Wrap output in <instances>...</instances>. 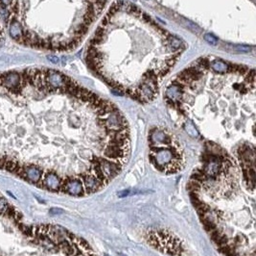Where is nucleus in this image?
Instances as JSON below:
<instances>
[{
  "label": "nucleus",
  "mask_w": 256,
  "mask_h": 256,
  "mask_svg": "<svg viewBox=\"0 0 256 256\" xmlns=\"http://www.w3.org/2000/svg\"><path fill=\"white\" fill-rule=\"evenodd\" d=\"M204 39H205V41H207L211 44H216V43H217V40H216V38H214L211 35H205Z\"/></svg>",
  "instance_id": "nucleus-8"
},
{
  "label": "nucleus",
  "mask_w": 256,
  "mask_h": 256,
  "mask_svg": "<svg viewBox=\"0 0 256 256\" xmlns=\"http://www.w3.org/2000/svg\"><path fill=\"white\" fill-rule=\"evenodd\" d=\"M23 171L25 173V177H26L25 179H29L33 183H37L41 179L42 171L35 165L23 166Z\"/></svg>",
  "instance_id": "nucleus-6"
},
{
  "label": "nucleus",
  "mask_w": 256,
  "mask_h": 256,
  "mask_svg": "<svg viewBox=\"0 0 256 256\" xmlns=\"http://www.w3.org/2000/svg\"><path fill=\"white\" fill-rule=\"evenodd\" d=\"M185 50L176 36L128 0L114 2L85 50L88 67L105 83L141 103L153 101Z\"/></svg>",
  "instance_id": "nucleus-1"
},
{
  "label": "nucleus",
  "mask_w": 256,
  "mask_h": 256,
  "mask_svg": "<svg viewBox=\"0 0 256 256\" xmlns=\"http://www.w3.org/2000/svg\"><path fill=\"white\" fill-rule=\"evenodd\" d=\"M106 256H107V255H106Z\"/></svg>",
  "instance_id": "nucleus-14"
},
{
  "label": "nucleus",
  "mask_w": 256,
  "mask_h": 256,
  "mask_svg": "<svg viewBox=\"0 0 256 256\" xmlns=\"http://www.w3.org/2000/svg\"><path fill=\"white\" fill-rule=\"evenodd\" d=\"M3 37H4V32H3V28H2V25L0 23V42L3 40Z\"/></svg>",
  "instance_id": "nucleus-11"
},
{
  "label": "nucleus",
  "mask_w": 256,
  "mask_h": 256,
  "mask_svg": "<svg viewBox=\"0 0 256 256\" xmlns=\"http://www.w3.org/2000/svg\"><path fill=\"white\" fill-rule=\"evenodd\" d=\"M63 210H62L60 208H52L50 210L51 215H60V214H63Z\"/></svg>",
  "instance_id": "nucleus-9"
},
{
  "label": "nucleus",
  "mask_w": 256,
  "mask_h": 256,
  "mask_svg": "<svg viewBox=\"0 0 256 256\" xmlns=\"http://www.w3.org/2000/svg\"><path fill=\"white\" fill-rule=\"evenodd\" d=\"M9 206H10V204L7 202V200L0 196V213L1 214L7 213Z\"/></svg>",
  "instance_id": "nucleus-7"
},
{
  "label": "nucleus",
  "mask_w": 256,
  "mask_h": 256,
  "mask_svg": "<svg viewBox=\"0 0 256 256\" xmlns=\"http://www.w3.org/2000/svg\"><path fill=\"white\" fill-rule=\"evenodd\" d=\"M27 81L25 76L18 72L11 71L0 75V86L8 89L11 92H21L26 87Z\"/></svg>",
  "instance_id": "nucleus-3"
},
{
  "label": "nucleus",
  "mask_w": 256,
  "mask_h": 256,
  "mask_svg": "<svg viewBox=\"0 0 256 256\" xmlns=\"http://www.w3.org/2000/svg\"><path fill=\"white\" fill-rule=\"evenodd\" d=\"M42 185L45 187L46 189L50 190V191H62V185H63V179L60 178L56 172L54 171H48L44 178H43V182Z\"/></svg>",
  "instance_id": "nucleus-5"
},
{
  "label": "nucleus",
  "mask_w": 256,
  "mask_h": 256,
  "mask_svg": "<svg viewBox=\"0 0 256 256\" xmlns=\"http://www.w3.org/2000/svg\"><path fill=\"white\" fill-rule=\"evenodd\" d=\"M122 256H127V255H124V254H122Z\"/></svg>",
  "instance_id": "nucleus-13"
},
{
  "label": "nucleus",
  "mask_w": 256,
  "mask_h": 256,
  "mask_svg": "<svg viewBox=\"0 0 256 256\" xmlns=\"http://www.w3.org/2000/svg\"><path fill=\"white\" fill-rule=\"evenodd\" d=\"M48 59H49V60H51V62H52V63H55V64H57V63H58V58H57V57L48 56Z\"/></svg>",
  "instance_id": "nucleus-12"
},
{
  "label": "nucleus",
  "mask_w": 256,
  "mask_h": 256,
  "mask_svg": "<svg viewBox=\"0 0 256 256\" xmlns=\"http://www.w3.org/2000/svg\"><path fill=\"white\" fill-rule=\"evenodd\" d=\"M62 191L75 196L85 194L84 184L79 179H67L63 181L62 185Z\"/></svg>",
  "instance_id": "nucleus-4"
},
{
  "label": "nucleus",
  "mask_w": 256,
  "mask_h": 256,
  "mask_svg": "<svg viewBox=\"0 0 256 256\" xmlns=\"http://www.w3.org/2000/svg\"><path fill=\"white\" fill-rule=\"evenodd\" d=\"M130 190H126V191H123V192H119L118 193V196H120V198H124V196H127L130 194Z\"/></svg>",
  "instance_id": "nucleus-10"
},
{
  "label": "nucleus",
  "mask_w": 256,
  "mask_h": 256,
  "mask_svg": "<svg viewBox=\"0 0 256 256\" xmlns=\"http://www.w3.org/2000/svg\"><path fill=\"white\" fill-rule=\"evenodd\" d=\"M151 162L161 171L176 172L183 163L180 149L173 144V139L162 144L151 145Z\"/></svg>",
  "instance_id": "nucleus-2"
}]
</instances>
